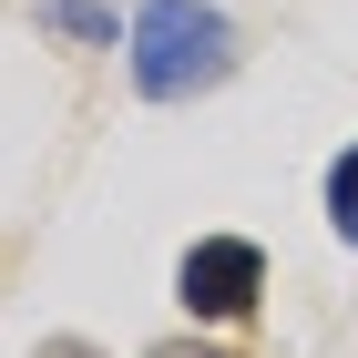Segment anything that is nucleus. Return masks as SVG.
Segmentation results:
<instances>
[{"label":"nucleus","instance_id":"1","mask_svg":"<svg viewBox=\"0 0 358 358\" xmlns=\"http://www.w3.org/2000/svg\"><path fill=\"white\" fill-rule=\"evenodd\" d=\"M236 72V21L205 10V0H143L134 21V83L154 103H185V92H215Z\"/></svg>","mask_w":358,"mask_h":358},{"label":"nucleus","instance_id":"2","mask_svg":"<svg viewBox=\"0 0 358 358\" xmlns=\"http://www.w3.org/2000/svg\"><path fill=\"white\" fill-rule=\"evenodd\" d=\"M174 287H185V307H194V317H246V307H256V287H266V256H256L246 236H205V246H185Z\"/></svg>","mask_w":358,"mask_h":358},{"label":"nucleus","instance_id":"3","mask_svg":"<svg viewBox=\"0 0 358 358\" xmlns=\"http://www.w3.org/2000/svg\"><path fill=\"white\" fill-rule=\"evenodd\" d=\"M328 225H338V236L358 246V143L338 154V174H328Z\"/></svg>","mask_w":358,"mask_h":358},{"label":"nucleus","instance_id":"4","mask_svg":"<svg viewBox=\"0 0 358 358\" xmlns=\"http://www.w3.org/2000/svg\"><path fill=\"white\" fill-rule=\"evenodd\" d=\"M154 358H215V348H154Z\"/></svg>","mask_w":358,"mask_h":358}]
</instances>
